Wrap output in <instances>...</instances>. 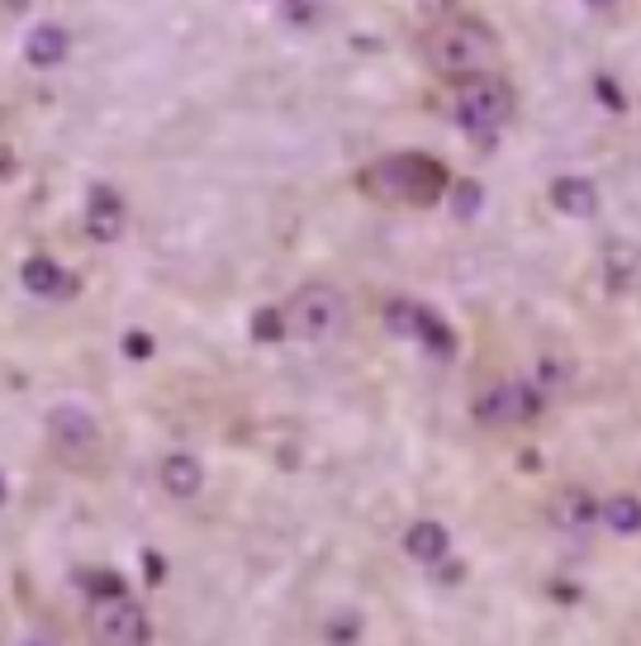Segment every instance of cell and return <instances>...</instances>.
<instances>
[{"instance_id":"obj_1","label":"cell","mask_w":641,"mask_h":646,"mask_svg":"<svg viewBox=\"0 0 641 646\" xmlns=\"http://www.w3.org/2000/svg\"><path fill=\"white\" fill-rule=\"evenodd\" d=\"M447 167L427 152H390L380 162L362 167L356 177V191H362L370 205H409V209H427L447 195Z\"/></svg>"},{"instance_id":"obj_2","label":"cell","mask_w":641,"mask_h":646,"mask_svg":"<svg viewBox=\"0 0 641 646\" xmlns=\"http://www.w3.org/2000/svg\"><path fill=\"white\" fill-rule=\"evenodd\" d=\"M427 67L447 81H466V77H484V71L499 67L504 57V43L484 20H470V14H456V20H442L427 29L423 38Z\"/></svg>"},{"instance_id":"obj_3","label":"cell","mask_w":641,"mask_h":646,"mask_svg":"<svg viewBox=\"0 0 641 646\" xmlns=\"http://www.w3.org/2000/svg\"><path fill=\"white\" fill-rule=\"evenodd\" d=\"M513 110H518V95H513V86L504 77H494V71H484V77H466L456 81V124H461V134L470 138H494L504 134Z\"/></svg>"},{"instance_id":"obj_4","label":"cell","mask_w":641,"mask_h":646,"mask_svg":"<svg viewBox=\"0 0 641 646\" xmlns=\"http://www.w3.org/2000/svg\"><path fill=\"white\" fill-rule=\"evenodd\" d=\"M48 447L67 471H95L100 466V447H105L95 413L85 405H77V399L53 405L48 409Z\"/></svg>"},{"instance_id":"obj_5","label":"cell","mask_w":641,"mask_h":646,"mask_svg":"<svg viewBox=\"0 0 641 646\" xmlns=\"http://www.w3.org/2000/svg\"><path fill=\"white\" fill-rule=\"evenodd\" d=\"M285 333L305 338V342H328L347 328V299H342L333 285H299V291L285 299Z\"/></svg>"},{"instance_id":"obj_6","label":"cell","mask_w":641,"mask_h":646,"mask_svg":"<svg viewBox=\"0 0 641 646\" xmlns=\"http://www.w3.org/2000/svg\"><path fill=\"white\" fill-rule=\"evenodd\" d=\"M85 627H91V637L105 642V646H142V642H152L148 609H142L138 599H128V594H100V599H91Z\"/></svg>"},{"instance_id":"obj_7","label":"cell","mask_w":641,"mask_h":646,"mask_svg":"<svg viewBox=\"0 0 641 646\" xmlns=\"http://www.w3.org/2000/svg\"><path fill=\"white\" fill-rule=\"evenodd\" d=\"M547 409V395L533 381H499L476 395V423L484 428H523Z\"/></svg>"},{"instance_id":"obj_8","label":"cell","mask_w":641,"mask_h":646,"mask_svg":"<svg viewBox=\"0 0 641 646\" xmlns=\"http://www.w3.org/2000/svg\"><path fill=\"white\" fill-rule=\"evenodd\" d=\"M81 234L91 242H114L124 234V200L110 185H91L85 209H81Z\"/></svg>"},{"instance_id":"obj_9","label":"cell","mask_w":641,"mask_h":646,"mask_svg":"<svg viewBox=\"0 0 641 646\" xmlns=\"http://www.w3.org/2000/svg\"><path fill=\"white\" fill-rule=\"evenodd\" d=\"M20 285L28 295H38V299H71L81 291V281L71 276V271H62L53 262V257H28V262L20 267Z\"/></svg>"},{"instance_id":"obj_10","label":"cell","mask_w":641,"mask_h":646,"mask_svg":"<svg viewBox=\"0 0 641 646\" xmlns=\"http://www.w3.org/2000/svg\"><path fill=\"white\" fill-rule=\"evenodd\" d=\"M547 195H551V209L565 214V219H594L598 214V191L590 177H556Z\"/></svg>"},{"instance_id":"obj_11","label":"cell","mask_w":641,"mask_h":646,"mask_svg":"<svg viewBox=\"0 0 641 646\" xmlns=\"http://www.w3.org/2000/svg\"><path fill=\"white\" fill-rule=\"evenodd\" d=\"M67 53H71V34L62 24H34L28 29V38H24V63L28 67H38V71L62 67Z\"/></svg>"},{"instance_id":"obj_12","label":"cell","mask_w":641,"mask_h":646,"mask_svg":"<svg viewBox=\"0 0 641 646\" xmlns=\"http://www.w3.org/2000/svg\"><path fill=\"white\" fill-rule=\"evenodd\" d=\"M157 485H162L171 499H195L199 485H205V466H199L191 452H171V456H162V466H157Z\"/></svg>"},{"instance_id":"obj_13","label":"cell","mask_w":641,"mask_h":646,"mask_svg":"<svg viewBox=\"0 0 641 646\" xmlns=\"http://www.w3.org/2000/svg\"><path fill=\"white\" fill-rule=\"evenodd\" d=\"M404 556H413L419 566H442L451 556V537H447V528L433 523V519H419L404 533Z\"/></svg>"},{"instance_id":"obj_14","label":"cell","mask_w":641,"mask_h":646,"mask_svg":"<svg viewBox=\"0 0 641 646\" xmlns=\"http://www.w3.org/2000/svg\"><path fill=\"white\" fill-rule=\"evenodd\" d=\"M637 276H641V248L637 242H627V238L608 242V252H604V285L608 291L627 295L637 285Z\"/></svg>"},{"instance_id":"obj_15","label":"cell","mask_w":641,"mask_h":646,"mask_svg":"<svg viewBox=\"0 0 641 646\" xmlns=\"http://www.w3.org/2000/svg\"><path fill=\"white\" fill-rule=\"evenodd\" d=\"M413 342H419V348H423L427 356H442V362H447V356L456 352V333L447 328V319H442L437 309H427V305H419V324H413Z\"/></svg>"},{"instance_id":"obj_16","label":"cell","mask_w":641,"mask_h":646,"mask_svg":"<svg viewBox=\"0 0 641 646\" xmlns=\"http://www.w3.org/2000/svg\"><path fill=\"white\" fill-rule=\"evenodd\" d=\"M598 519H604L618 537H637L641 533V499L637 495H613L608 505H598Z\"/></svg>"},{"instance_id":"obj_17","label":"cell","mask_w":641,"mask_h":646,"mask_svg":"<svg viewBox=\"0 0 641 646\" xmlns=\"http://www.w3.org/2000/svg\"><path fill=\"white\" fill-rule=\"evenodd\" d=\"M551 519L561 523V528H590V523L598 519V505H594L590 490H565L561 499H556Z\"/></svg>"},{"instance_id":"obj_18","label":"cell","mask_w":641,"mask_h":646,"mask_svg":"<svg viewBox=\"0 0 641 646\" xmlns=\"http://www.w3.org/2000/svg\"><path fill=\"white\" fill-rule=\"evenodd\" d=\"M385 328H390L394 338H413V324H419V305L413 299H390V305L380 309Z\"/></svg>"},{"instance_id":"obj_19","label":"cell","mask_w":641,"mask_h":646,"mask_svg":"<svg viewBox=\"0 0 641 646\" xmlns=\"http://www.w3.org/2000/svg\"><path fill=\"white\" fill-rule=\"evenodd\" d=\"M285 314L281 309H256L252 314V342H285Z\"/></svg>"},{"instance_id":"obj_20","label":"cell","mask_w":641,"mask_h":646,"mask_svg":"<svg viewBox=\"0 0 641 646\" xmlns=\"http://www.w3.org/2000/svg\"><path fill=\"white\" fill-rule=\"evenodd\" d=\"M570 376H575V371H570L565 362H551V356H547V362H537L533 385H537L541 395H547V390H561V385H570Z\"/></svg>"},{"instance_id":"obj_21","label":"cell","mask_w":641,"mask_h":646,"mask_svg":"<svg viewBox=\"0 0 641 646\" xmlns=\"http://www.w3.org/2000/svg\"><path fill=\"white\" fill-rule=\"evenodd\" d=\"M480 205H484V191H480L476 181H461V185L451 191V209H456V219H476Z\"/></svg>"},{"instance_id":"obj_22","label":"cell","mask_w":641,"mask_h":646,"mask_svg":"<svg viewBox=\"0 0 641 646\" xmlns=\"http://www.w3.org/2000/svg\"><path fill=\"white\" fill-rule=\"evenodd\" d=\"M598 95H604V105H608V110H627V100H622V86H618V81L598 77Z\"/></svg>"},{"instance_id":"obj_23","label":"cell","mask_w":641,"mask_h":646,"mask_svg":"<svg viewBox=\"0 0 641 646\" xmlns=\"http://www.w3.org/2000/svg\"><path fill=\"white\" fill-rule=\"evenodd\" d=\"M142 570H148V585H157L167 576V562H162V552H142Z\"/></svg>"},{"instance_id":"obj_24","label":"cell","mask_w":641,"mask_h":646,"mask_svg":"<svg viewBox=\"0 0 641 646\" xmlns=\"http://www.w3.org/2000/svg\"><path fill=\"white\" fill-rule=\"evenodd\" d=\"M124 348H128V356H138V362H142V356L152 352V338H148V333H128Z\"/></svg>"},{"instance_id":"obj_25","label":"cell","mask_w":641,"mask_h":646,"mask_svg":"<svg viewBox=\"0 0 641 646\" xmlns=\"http://www.w3.org/2000/svg\"><path fill=\"white\" fill-rule=\"evenodd\" d=\"M10 171H14V152L0 148V181H10Z\"/></svg>"},{"instance_id":"obj_26","label":"cell","mask_w":641,"mask_h":646,"mask_svg":"<svg viewBox=\"0 0 641 646\" xmlns=\"http://www.w3.org/2000/svg\"><path fill=\"white\" fill-rule=\"evenodd\" d=\"M10 505V480H5V471H0V509Z\"/></svg>"},{"instance_id":"obj_27","label":"cell","mask_w":641,"mask_h":646,"mask_svg":"<svg viewBox=\"0 0 641 646\" xmlns=\"http://www.w3.org/2000/svg\"><path fill=\"white\" fill-rule=\"evenodd\" d=\"M590 5H604V0H590Z\"/></svg>"}]
</instances>
